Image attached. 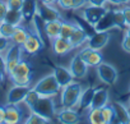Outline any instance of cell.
I'll return each instance as SVG.
<instances>
[{"instance_id": "12", "label": "cell", "mask_w": 130, "mask_h": 124, "mask_svg": "<svg viewBox=\"0 0 130 124\" xmlns=\"http://www.w3.org/2000/svg\"><path fill=\"white\" fill-rule=\"evenodd\" d=\"M88 65L83 61V59L79 56V52H77L72 60H70V64H69V69L74 77V79H82L87 76L88 73Z\"/></svg>"}, {"instance_id": "5", "label": "cell", "mask_w": 130, "mask_h": 124, "mask_svg": "<svg viewBox=\"0 0 130 124\" xmlns=\"http://www.w3.org/2000/svg\"><path fill=\"white\" fill-rule=\"evenodd\" d=\"M23 56V49L21 45L12 44L8 50L4 52V60H5V73L8 76L12 74L13 69L17 67V64L22 60Z\"/></svg>"}, {"instance_id": "25", "label": "cell", "mask_w": 130, "mask_h": 124, "mask_svg": "<svg viewBox=\"0 0 130 124\" xmlns=\"http://www.w3.org/2000/svg\"><path fill=\"white\" fill-rule=\"evenodd\" d=\"M28 35H29V31H28L27 28H24L22 24H19V26L15 27L14 33H13L10 41H12V44H17V45H21V46H22L23 42L27 40Z\"/></svg>"}, {"instance_id": "4", "label": "cell", "mask_w": 130, "mask_h": 124, "mask_svg": "<svg viewBox=\"0 0 130 124\" xmlns=\"http://www.w3.org/2000/svg\"><path fill=\"white\" fill-rule=\"evenodd\" d=\"M31 111H35V113L40 114L41 116H43L45 119H47L48 121H51L56 116V113H57L55 102H54V97L41 96L38 99V101L33 105Z\"/></svg>"}, {"instance_id": "11", "label": "cell", "mask_w": 130, "mask_h": 124, "mask_svg": "<svg viewBox=\"0 0 130 124\" xmlns=\"http://www.w3.org/2000/svg\"><path fill=\"white\" fill-rule=\"evenodd\" d=\"M111 35L108 31H94L87 40V46L94 50H102L110 42Z\"/></svg>"}, {"instance_id": "10", "label": "cell", "mask_w": 130, "mask_h": 124, "mask_svg": "<svg viewBox=\"0 0 130 124\" xmlns=\"http://www.w3.org/2000/svg\"><path fill=\"white\" fill-rule=\"evenodd\" d=\"M31 90V86H19V85H13L8 93H7V104L12 105H21L23 104L26 95Z\"/></svg>"}, {"instance_id": "14", "label": "cell", "mask_w": 130, "mask_h": 124, "mask_svg": "<svg viewBox=\"0 0 130 124\" xmlns=\"http://www.w3.org/2000/svg\"><path fill=\"white\" fill-rule=\"evenodd\" d=\"M37 16L43 23L54 21V19H61V13L59 12V9L55 8V5H47V4H42L40 2H38Z\"/></svg>"}, {"instance_id": "28", "label": "cell", "mask_w": 130, "mask_h": 124, "mask_svg": "<svg viewBox=\"0 0 130 124\" xmlns=\"http://www.w3.org/2000/svg\"><path fill=\"white\" fill-rule=\"evenodd\" d=\"M75 24L77 23H73V22H69V21H62L61 23V28H60V37L62 38H68L72 36V33L74 32V28H75Z\"/></svg>"}, {"instance_id": "6", "label": "cell", "mask_w": 130, "mask_h": 124, "mask_svg": "<svg viewBox=\"0 0 130 124\" xmlns=\"http://www.w3.org/2000/svg\"><path fill=\"white\" fill-rule=\"evenodd\" d=\"M96 73L98 79L106 86H113L119 79V73L116 68L110 63H106V61H102L100 65L96 67Z\"/></svg>"}, {"instance_id": "18", "label": "cell", "mask_w": 130, "mask_h": 124, "mask_svg": "<svg viewBox=\"0 0 130 124\" xmlns=\"http://www.w3.org/2000/svg\"><path fill=\"white\" fill-rule=\"evenodd\" d=\"M52 74L55 76L59 86L62 88L65 86H68L69 83H72L74 81V77L70 72L69 68H65L64 65H56L52 71Z\"/></svg>"}, {"instance_id": "30", "label": "cell", "mask_w": 130, "mask_h": 124, "mask_svg": "<svg viewBox=\"0 0 130 124\" xmlns=\"http://www.w3.org/2000/svg\"><path fill=\"white\" fill-rule=\"evenodd\" d=\"M15 27L17 26H13V24H10V23H8L5 21L0 22V36L7 37V38H12Z\"/></svg>"}, {"instance_id": "40", "label": "cell", "mask_w": 130, "mask_h": 124, "mask_svg": "<svg viewBox=\"0 0 130 124\" xmlns=\"http://www.w3.org/2000/svg\"><path fill=\"white\" fill-rule=\"evenodd\" d=\"M121 10H122V14H124L125 24H126V27H129L130 26V7H124Z\"/></svg>"}, {"instance_id": "7", "label": "cell", "mask_w": 130, "mask_h": 124, "mask_svg": "<svg viewBox=\"0 0 130 124\" xmlns=\"http://www.w3.org/2000/svg\"><path fill=\"white\" fill-rule=\"evenodd\" d=\"M82 10V18L88 23V26H91L92 28L96 27V24L101 21V18L106 14L107 9L106 7H96V5H89L87 4L84 8L80 9Z\"/></svg>"}, {"instance_id": "23", "label": "cell", "mask_w": 130, "mask_h": 124, "mask_svg": "<svg viewBox=\"0 0 130 124\" xmlns=\"http://www.w3.org/2000/svg\"><path fill=\"white\" fill-rule=\"evenodd\" d=\"M112 28H117L115 19H113V13H112V10H107L106 14L101 18V21L96 24V27L93 30L94 31H110Z\"/></svg>"}, {"instance_id": "9", "label": "cell", "mask_w": 130, "mask_h": 124, "mask_svg": "<svg viewBox=\"0 0 130 124\" xmlns=\"http://www.w3.org/2000/svg\"><path fill=\"white\" fill-rule=\"evenodd\" d=\"M43 47H45L43 38L40 35L35 33V32H29L27 40L22 45L23 52H26L28 55H36L37 52H40L41 50H43Z\"/></svg>"}, {"instance_id": "15", "label": "cell", "mask_w": 130, "mask_h": 124, "mask_svg": "<svg viewBox=\"0 0 130 124\" xmlns=\"http://www.w3.org/2000/svg\"><path fill=\"white\" fill-rule=\"evenodd\" d=\"M51 42V47H52V51L55 55L57 56H64L69 54L74 47L72 45V42L68 40V38H62V37H55L54 40L50 41Z\"/></svg>"}, {"instance_id": "39", "label": "cell", "mask_w": 130, "mask_h": 124, "mask_svg": "<svg viewBox=\"0 0 130 124\" xmlns=\"http://www.w3.org/2000/svg\"><path fill=\"white\" fill-rule=\"evenodd\" d=\"M73 3H74L73 10H80L88 4V0H73Z\"/></svg>"}, {"instance_id": "36", "label": "cell", "mask_w": 130, "mask_h": 124, "mask_svg": "<svg viewBox=\"0 0 130 124\" xmlns=\"http://www.w3.org/2000/svg\"><path fill=\"white\" fill-rule=\"evenodd\" d=\"M10 45H12L10 38H7V37L0 36V54H4Z\"/></svg>"}, {"instance_id": "22", "label": "cell", "mask_w": 130, "mask_h": 124, "mask_svg": "<svg viewBox=\"0 0 130 124\" xmlns=\"http://www.w3.org/2000/svg\"><path fill=\"white\" fill-rule=\"evenodd\" d=\"M61 19H54L50 22H45L43 23V32L46 35V37L51 41L55 37H59L60 35V28H61Z\"/></svg>"}, {"instance_id": "31", "label": "cell", "mask_w": 130, "mask_h": 124, "mask_svg": "<svg viewBox=\"0 0 130 124\" xmlns=\"http://www.w3.org/2000/svg\"><path fill=\"white\" fill-rule=\"evenodd\" d=\"M40 97H41V96H40V95H38V93H37L32 87H31V90H29V91H28V93L26 95V99H24L23 104H24L29 110H31V109L33 107V105L38 101V99H40Z\"/></svg>"}, {"instance_id": "47", "label": "cell", "mask_w": 130, "mask_h": 124, "mask_svg": "<svg viewBox=\"0 0 130 124\" xmlns=\"http://www.w3.org/2000/svg\"><path fill=\"white\" fill-rule=\"evenodd\" d=\"M125 33L130 36V26H129V27H126V30H125Z\"/></svg>"}, {"instance_id": "21", "label": "cell", "mask_w": 130, "mask_h": 124, "mask_svg": "<svg viewBox=\"0 0 130 124\" xmlns=\"http://www.w3.org/2000/svg\"><path fill=\"white\" fill-rule=\"evenodd\" d=\"M111 105H112L113 113H115V123L127 124L129 119H130V110L121 102H112Z\"/></svg>"}, {"instance_id": "3", "label": "cell", "mask_w": 130, "mask_h": 124, "mask_svg": "<svg viewBox=\"0 0 130 124\" xmlns=\"http://www.w3.org/2000/svg\"><path fill=\"white\" fill-rule=\"evenodd\" d=\"M31 64L27 60H21L17 64V67L13 69L12 74L9 76L12 85H19V86H31L32 78H31Z\"/></svg>"}, {"instance_id": "27", "label": "cell", "mask_w": 130, "mask_h": 124, "mask_svg": "<svg viewBox=\"0 0 130 124\" xmlns=\"http://www.w3.org/2000/svg\"><path fill=\"white\" fill-rule=\"evenodd\" d=\"M87 119H88V123H91V124H105L103 116H102V111H101L100 107L88 109Z\"/></svg>"}, {"instance_id": "35", "label": "cell", "mask_w": 130, "mask_h": 124, "mask_svg": "<svg viewBox=\"0 0 130 124\" xmlns=\"http://www.w3.org/2000/svg\"><path fill=\"white\" fill-rule=\"evenodd\" d=\"M7 5H8V9L21 10L23 5V0H7Z\"/></svg>"}, {"instance_id": "45", "label": "cell", "mask_w": 130, "mask_h": 124, "mask_svg": "<svg viewBox=\"0 0 130 124\" xmlns=\"http://www.w3.org/2000/svg\"><path fill=\"white\" fill-rule=\"evenodd\" d=\"M121 2V5H127L130 3V0H120Z\"/></svg>"}, {"instance_id": "13", "label": "cell", "mask_w": 130, "mask_h": 124, "mask_svg": "<svg viewBox=\"0 0 130 124\" xmlns=\"http://www.w3.org/2000/svg\"><path fill=\"white\" fill-rule=\"evenodd\" d=\"M55 118L61 124H78V123L82 121V116L75 109H64V107H61L56 113Z\"/></svg>"}, {"instance_id": "37", "label": "cell", "mask_w": 130, "mask_h": 124, "mask_svg": "<svg viewBox=\"0 0 130 124\" xmlns=\"http://www.w3.org/2000/svg\"><path fill=\"white\" fill-rule=\"evenodd\" d=\"M121 47H122V50L125 52L130 54V36L126 35V33H125V36H124V38L121 41Z\"/></svg>"}, {"instance_id": "43", "label": "cell", "mask_w": 130, "mask_h": 124, "mask_svg": "<svg viewBox=\"0 0 130 124\" xmlns=\"http://www.w3.org/2000/svg\"><path fill=\"white\" fill-rule=\"evenodd\" d=\"M38 2L42 4H47V5H56L57 0H38Z\"/></svg>"}, {"instance_id": "44", "label": "cell", "mask_w": 130, "mask_h": 124, "mask_svg": "<svg viewBox=\"0 0 130 124\" xmlns=\"http://www.w3.org/2000/svg\"><path fill=\"white\" fill-rule=\"evenodd\" d=\"M107 3H110V4H112V5H121L120 0H107Z\"/></svg>"}, {"instance_id": "42", "label": "cell", "mask_w": 130, "mask_h": 124, "mask_svg": "<svg viewBox=\"0 0 130 124\" xmlns=\"http://www.w3.org/2000/svg\"><path fill=\"white\" fill-rule=\"evenodd\" d=\"M5 121V105H0V124Z\"/></svg>"}, {"instance_id": "1", "label": "cell", "mask_w": 130, "mask_h": 124, "mask_svg": "<svg viewBox=\"0 0 130 124\" xmlns=\"http://www.w3.org/2000/svg\"><path fill=\"white\" fill-rule=\"evenodd\" d=\"M83 85L73 81L68 86H65L60 91V106L64 109H77L79 104V99L83 91Z\"/></svg>"}, {"instance_id": "38", "label": "cell", "mask_w": 130, "mask_h": 124, "mask_svg": "<svg viewBox=\"0 0 130 124\" xmlns=\"http://www.w3.org/2000/svg\"><path fill=\"white\" fill-rule=\"evenodd\" d=\"M7 12H8L7 2H4V0H0V22H3V21H4Z\"/></svg>"}, {"instance_id": "32", "label": "cell", "mask_w": 130, "mask_h": 124, "mask_svg": "<svg viewBox=\"0 0 130 124\" xmlns=\"http://www.w3.org/2000/svg\"><path fill=\"white\" fill-rule=\"evenodd\" d=\"M26 124H46V123H50L47 119H45L43 116H41L40 114L35 113V111H31V114L26 118L24 120Z\"/></svg>"}, {"instance_id": "16", "label": "cell", "mask_w": 130, "mask_h": 124, "mask_svg": "<svg viewBox=\"0 0 130 124\" xmlns=\"http://www.w3.org/2000/svg\"><path fill=\"white\" fill-rule=\"evenodd\" d=\"M21 12H22L23 22L31 23L38 13V0H23Z\"/></svg>"}, {"instance_id": "34", "label": "cell", "mask_w": 130, "mask_h": 124, "mask_svg": "<svg viewBox=\"0 0 130 124\" xmlns=\"http://www.w3.org/2000/svg\"><path fill=\"white\" fill-rule=\"evenodd\" d=\"M56 5L59 9H62V10H73V0H57L56 2Z\"/></svg>"}, {"instance_id": "8", "label": "cell", "mask_w": 130, "mask_h": 124, "mask_svg": "<svg viewBox=\"0 0 130 124\" xmlns=\"http://www.w3.org/2000/svg\"><path fill=\"white\" fill-rule=\"evenodd\" d=\"M78 52H79V56L83 59V61L89 68H96L103 61V55L101 54V50L91 49L87 45L84 47H82Z\"/></svg>"}, {"instance_id": "17", "label": "cell", "mask_w": 130, "mask_h": 124, "mask_svg": "<svg viewBox=\"0 0 130 124\" xmlns=\"http://www.w3.org/2000/svg\"><path fill=\"white\" fill-rule=\"evenodd\" d=\"M23 113L19 107V105H12L7 104L5 105V121L4 124H18L23 120Z\"/></svg>"}, {"instance_id": "26", "label": "cell", "mask_w": 130, "mask_h": 124, "mask_svg": "<svg viewBox=\"0 0 130 124\" xmlns=\"http://www.w3.org/2000/svg\"><path fill=\"white\" fill-rule=\"evenodd\" d=\"M5 22L13 24V26H19L22 24L23 22V17H22V12L21 10H13V9H8L7 14H5V18H4Z\"/></svg>"}, {"instance_id": "20", "label": "cell", "mask_w": 130, "mask_h": 124, "mask_svg": "<svg viewBox=\"0 0 130 124\" xmlns=\"http://www.w3.org/2000/svg\"><path fill=\"white\" fill-rule=\"evenodd\" d=\"M110 101V93L108 90L105 87H98L94 90L93 93V99H92V105L91 107H103L105 105H107Z\"/></svg>"}, {"instance_id": "2", "label": "cell", "mask_w": 130, "mask_h": 124, "mask_svg": "<svg viewBox=\"0 0 130 124\" xmlns=\"http://www.w3.org/2000/svg\"><path fill=\"white\" fill-rule=\"evenodd\" d=\"M32 88L40 96H45V97H56L61 91V87L59 86V83L52 73H48V74L43 76L42 78H40L32 86Z\"/></svg>"}, {"instance_id": "41", "label": "cell", "mask_w": 130, "mask_h": 124, "mask_svg": "<svg viewBox=\"0 0 130 124\" xmlns=\"http://www.w3.org/2000/svg\"><path fill=\"white\" fill-rule=\"evenodd\" d=\"M107 0H88L89 5H96V7H105Z\"/></svg>"}, {"instance_id": "46", "label": "cell", "mask_w": 130, "mask_h": 124, "mask_svg": "<svg viewBox=\"0 0 130 124\" xmlns=\"http://www.w3.org/2000/svg\"><path fill=\"white\" fill-rule=\"evenodd\" d=\"M3 78H4V72H3V71H0V83H2Z\"/></svg>"}, {"instance_id": "33", "label": "cell", "mask_w": 130, "mask_h": 124, "mask_svg": "<svg viewBox=\"0 0 130 124\" xmlns=\"http://www.w3.org/2000/svg\"><path fill=\"white\" fill-rule=\"evenodd\" d=\"M113 13V19H115V23H116V27L117 28H125L126 24H125V19H124V14H122V10L121 9H115L112 10Z\"/></svg>"}, {"instance_id": "19", "label": "cell", "mask_w": 130, "mask_h": 124, "mask_svg": "<svg viewBox=\"0 0 130 124\" xmlns=\"http://www.w3.org/2000/svg\"><path fill=\"white\" fill-rule=\"evenodd\" d=\"M89 37V33L86 31V28H83L80 24H75L74 32L72 33V36L69 37V41L72 42L74 49H78L80 46H84L87 44V40Z\"/></svg>"}, {"instance_id": "24", "label": "cell", "mask_w": 130, "mask_h": 124, "mask_svg": "<svg viewBox=\"0 0 130 124\" xmlns=\"http://www.w3.org/2000/svg\"><path fill=\"white\" fill-rule=\"evenodd\" d=\"M94 87H84L79 99V104H78V109L80 110H88L91 109L92 105V99H93V93H94Z\"/></svg>"}, {"instance_id": "48", "label": "cell", "mask_w": 130, "mask_h": 124, "mask_svg": "<svg viewBox=\"0 0 130 124\" xmlns=\"http://www.w3.org/2000/svg\"><path fill=\"white\" fill-rule=\"evenodd\" d=\"M129 110H130V101H129Z\"/></svg>"}, {"instance_id": "29", "label": "cell", "mask_w": 130, "mask_h": 124, "mask_svg": "<svg viewBox=\"0 0 130 124\" xmlns=\"http://www.w3.org/2000/svg\"><path fill=\"white\" fill-rule=\"evenodd\" d=\"M102 111V116H103V121L105 124H111L115 123V113H113V107L112 105H105L103 107H101Z\"/></svg>"}]
</instances>
